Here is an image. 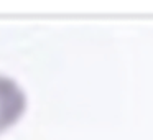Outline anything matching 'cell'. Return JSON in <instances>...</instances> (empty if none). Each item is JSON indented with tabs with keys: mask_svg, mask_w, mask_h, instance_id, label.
<instances>
[{
	"mask_svg": "<svg viewBox=\"0 0 153 140\" xmlns=\"http://www.w3.org/2000/svg\"><path fill=\"white\" fill-rule=\"evenodd\" d=\"M27 109V96L13 79L0 74V133L20 120Z\"/></svg>",
	"mask_w": 153,
	"mask_h": 140,
	"instance_id": "cell-1",
	"label": "cell"
}]
</instances>
